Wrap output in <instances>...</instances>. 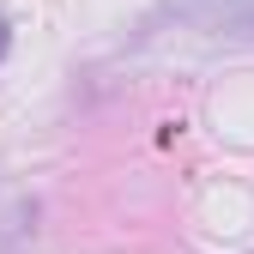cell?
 I'll return each mask as SVG.
<instances>
[{
    "mask_svg": "<svg viewBox=\"0 0 254 254\" xmlns=\"http://www.w3.org/2000/svg\"><path fill=\"white\" fill-rule=\"evenodd\" d=\"M6 43H12V30H6V12H0V55H6Z\"/></svg>",
    "mask_w": 254,
    "mask_h": 254,
    "instance_id": "6da1fadb",
    "label": "cell"
}]
</instances>
